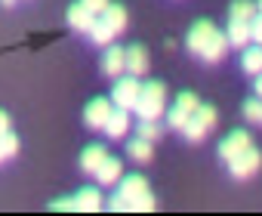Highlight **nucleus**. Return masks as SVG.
Returning <instances> with one entry per match:
<instances>
[{
    "instance_id": "f257e3e1",
    "label": "nucleus",
    "mask_w": 262,
    "mask_h": 216,
    "mask_svg": "<svg viewBox=\"0 0 262 216\" xmlns=\"http://www.w3.org/2000/svg\"><path fill=\"white\" fill-rule=\"evenodd\" d=\"M188 53L198 56L207 65L222 62V56L228 53V37L210 22H194L191 31H188Z\"/></svg>"
},
{
    "instance_id": "f03ea898",
    "label": "nucleus",
    "mask_w": 262,
    "mask_h": 216,
    "mask_svg": "<svg viewBox=\"0 0 262 216\" xmlns=\"http://www.w3.org/2000/svg\"><path fill=\"white\" fill-rule=\"evenodd\" d=\"M117 195H120V198L129 204V210H142V213L155 210V195H151V188H148L145 176H139V173H133V176H123V179H120V188H117Z\"/></svg>"
},
{
    "instance_id": "7ed1b4c3",
    "label": "nucleus",
    "mask_w": 262,
    "mask_h": 216,
    "mask_svg": "<svg viewBox=\"0 0 262 216\" xmlns=\"http://www.w3.org/2000/svg\"><path fill=\"white\" fill-rule=\"evenodd\" d=\"M164 102H167V90H164V83H161V80H148V83L142 87V93H139V102H136L133 112H136L139 118L158 121V118L164 115Z\"/></svg>"
},
{
    "instance_id": "20e7f679",
    "label": "nucleus",
    "mask_w": 262,
    "mask_h": 216,
    "mask_svg": "<svg viewBox=\"0 0 262 216\" xmlns=\"http://www.w3.org/2000/svg\"><path fill=\"white\" fill-rule=\"evenodd\" d=\"M213 127H216V108H213V105H198L194 115H191V118L185 121V127H182V136H185L188 142H201Z\"/></svg>"
},
{
    "instance_id": "39448f33",
    "label": "nucleus",
    "mask_w": 262,
    "mask_h": 216,
    "mask_svg": "<svg viewBox=\"0 0 262 216\" xmlns=\"http://www.w3.org/2000/svg\"><path fill=\"white\" fill-rule=\"evenodd\" d=\"M139 93H142L139 77H136V74H126V77H120V80L114 83V90H111V102H114L117 108H126V112H133L136 102H139Z\"/></svg>"
},
{
    "instance_id": "423d86ee",
    "label": "nucleus",
    "mask_w": 262,
    "mask_h": 216,
    "mask_svg": "<svg viewBox=\"0 0 262 216\" xmlns=\"http://www.w3.org/2000/svg\"><path fill=\"white\" fill-rule=\"evenodd\" d=\"M198 105H201V99H198L194 93H179L176 105L167 112V127H170V130H182L185 121L194 115V108H198Z\"/></svg>"
},
{
    "instance_id": "0eeeda50",
    "label": "nucleus",
    "mask_w": 262,
    "mask_h": 216,
    "mask_svg": "<svg viewBox=\"0 0 262 216\" xmlns=\"http://www.w3.org/2000/svg\"><path fill=\"white\" fill-rule=\"evenodd\" d=\"M111 99H90V105L83 108V124L90 130H105L108 118H111Z\"/></svg>"
},
{
    "instance_id": "6e6552de",
    "label": "nucleus",
    "mask_w": 262,
    "mask_h": 216,
    "mask_svg": "<svg viewBox=\"0 0 262 216\" xmlns=\"http://www.w3.org/2000/svg\"><path fill=\"white\" fill-rule=\"evenodd\" d=\"M228 164H231V176H234V179H250V176L262 167V155L250 145L247 152H241V155H237V158H231Z\"/></svg>"
},
{
    "instance_id": "1a4fd4ad",
    "label": "nucleus",
    "mask_w": 262,
    "mask_h": 216,
    "mask_svg": "<svg viewBox=\"0 0 262 216\" xmlns=\"http://www.w3.org/2000/svg\"><path fill=\"white\" fill-rule=\"evenodd\" d=\"M250 145H253V139H250L247 130H231V133L222 139V145H219V158H222V161H231V158H237L241 152H247Z\"/></svg>"
},
{
    "instance_id": "9d476101",
    "label": "nucleus",
    "mask_w": 262,
    "mask_h": 216,
    "mask_svg": "<svg viewBox=\"0 0 262 216\" xmlns=\"http://www.w3.org/2000/svg\"><path fill=\"white\" fill-rule=\"evenodd\" d=\"M93 176H96L99 185H114V182H120V179H123V164H120V158H111V155H108V158L102 161V167H99Z\"/></svg>"
},
{
    "instance_id": "9b49d317",
    "label": "nucleus",
    "mask_w": 262,
    "mask_h": 216,
    "mask_svg": "<svg viewBox=\"0 0 262 216\" xmlns=\"http://www.w3.org/2000/svg\"><path fill=\"white\" fill-rule=\"evenodd\" d=\"M102 71H105L108 77L123 74V71H126V50H120V47H108L105 56H102Z\"/></svg>"
},
{
    "instance_id": "f8f14e48",
    "label": "nucleus",
    "mask_w": 262,
    "mask_h": 216,
    "mask_svg": "<svg viewBox=\"0 0 262 216\" xmlns=\"http://www.w3.org/2000/svg\"><path fill=\"white\" fill-rule=\"evenodd\" d=\"M129 124H133V121H129V112L114 105V112H111V118H108V124H105V133H108L111 139H123L126 130H129Z\"/></svg>"
},
{
    "instance_id": "ddd939ff",
    "label": "nucleus",
    "mask_w": 262,
    "mask_h": 216,
    "mask_svg": "<svg viewBox=\"0 0 262 216\" xmlns=\"http://www.w3.org/2000/svg\"><path fill=\"white\" fill-rule=\"evenodd\" d=\"M145 71H148V53H145V47H139V44L126 47V74L142 77Z\"/></svg>"
},
{
    "instance_id": "4468645a",
    "label": "nucleus",
    "mask_w": 262,
    "mask_h": 216,
    "mask_svg": "<svg viewBox=\"0 0 262 216\" xmlns=\"http://www.w3.org/2000/svg\"><path fill=\"white\" fill-rule=\"evenodd\" d=\"M86 34H90V40H93V44H99V47H108V44L114 40V28L108 25V19H105V16H96Z\"/></svg>"
},
{
    "instance_id": "2eb2a0df",
    "label": "nucleus",
    "mask_w": 262,
    "mask_h": 216,
    "mask_svg": "<svg viewBox=\"0 0 262 216\" xmlns=\"http://www.w3.org/2000/svg\"><path fill=\"white\" fill-rule=\"evenodd\" d=\"M105 158H108L105 145H86L83 155H80V170H83V173H96V170L102 167Z\"/></svg>"
},
{
    "instance_id": "dca6fc26",
    "label": "nucleus",
    "mask_w": 262,
    "mask_h": 216,
    "mask_svg": "<svg viewBox=\"0 0 262 216\" xmlns=\"http://www.w3.org/2000/svg\"><path fill=\"white\" fill-rule=\"evenodd\" d=\"M102 207V195L99 188H80L74 195V210H83V213H96Z\"/></svg>"
},
{
    "instance_id": "f3484780",
    "label": "nucleus",
    "mask_w": 262,
    "mask_h": 216,
    "mask_svg": "<svg viewBox=\"0 0 262 216\" xmlns=\"http://www.w3.org/2000/svg\"><path fill=\"white\" fill-rule=\"evenodd\" d=\"M93 13L83 7V4H74V7H68V25L74 28V31H90V25H93Z\"/></svg>"
},
{
    "instance_id": "a211bd4d",
    "label": "nucleus",
    "mask_w": 262,
    "mask_h": 216,
    "mask_svg": "<svg viewBox=\"0 0 262 216\" xmlns=\"http://www.w3.org/2000/svg\"><path fill=\"white\" fill-rule=\"evenodd\" d=\"M228 47H247L250 44V22H237V19H228Z\"/></svg>"
},
{
    "instance_id": "6ab92c4d",
    "label": "nucleus",
    "mask_w": 262,
    "mask_h": 216,
    "mask_svg": "<svg viewBox=\"0 0 262 216\" xmlns=\"http://www.w3.org/2000/svg\"><path fill=\"white\" fill-rule=\"evenodd\" d=\"M241 65H244V71L247 74H262V47L256 44V47H247L244 50V56H241Z\"/></svg>"
},
{
    "instance_id": "aec40b11",
    "label": "nucleus",
    "mask_w": 262,
    "mask_h": 216,
    "mask_svg": "<svg viewBox=\"0 0 262 216\" xmlns=\"http://www.w3.org/2000/svg\"><path fill=\"white\" fill-rule=\"evenodd\" d=\"M126 155L133 158V161H139V164H145V161H151V142L142 139V136H136L133 142L126 145Z\"/></svg>"
},
{
    "instance_id": "412c9836",
    "label": "nucleus",
    "mask_w": 262,
    "mask_h": 216,
    "mask_svg": "<svg viewBox=\"0 0 262 216\" xmlns=\"http://www.w3.org/2000/svg\"><path fill=\"white\" fill-rule=\"evenodd\" d=\"M102 16L108 19V25L114 28V34H120V31L126 28V10H123L120 4H108V10H105Z\"/></svg>"
},
{
    "instance_id": "4be33fe9",
    "label": "nucleus",
    "mask_w": 262,
    "mask_h": 216,
    "mask_svg": "<svg viewBox=\"0 0 262 216\" xmlns=\"http://www.w3.org/2000/svg\"><path fill=\"white\" fill-rule=\"evenodd\" d=\"M253 16H256V4H250V0H234L228 10V19H237V22H250Z\"/></svg>"
},
{
    "instance_id": "5701e85b",
    "label": "nucleus",
    "mask_w": 262,
    "mask_h": 216,
    "mask_svg": "<svg viewBox=\"0 0 262 216\" xmlns=\"http://www.w3.org/2000/svg\"><path fill=\"white\" fill-rule=\"evenodd\" d=\"M16 152H19L16 133H4V136H0V164H7L10 158H16Z\"/></svg>"
},
{
    "instance_id": "b1692460",
    "label": "nucleus",
    "mask_w": 262,
    "mask_h": 216,
    "mask_svg": "<svg viewBox=\"0 0 262 216\" xmlns=\"http://www.w3.org/2000/svg\"><path fill=\"white\" fill-rule=\"evenodd\" d=\"M244 118L253 121V124H262V99H259V96L244 102Z\"/></svg>"
},
{
    "instance_id": "393cba45",
    "label": "nucleus",
    "mask_w": 262,
    "mask_h": 216,
    "mask_svg": "<svg viewBox=\"0 0 262 216\" xmlns=\"http://www.w3.org/2000/svg\"><path fill=\"white\" fill-rule=\"evenodd\" d=\"M139 136H142V139H148V142H155V139L161 136V127H158L155 121L142 118V121H139Z\"/></svg>"
},
{
    "instance_id": "a878e982",
    "label": "nucleus",
    "mask_w": 262,
    "mask_h": 216,
    "mask_svg": "<svg viewBox=\"0 0 262 216\" xmlns=\"http://www.w3.org/2000/svg\"><path fill=\"white\" fill-rule=\"evenodd\" d=\"M250 40L262 47V13H256V16L250 19Z\"/></svg>"
},
{
    "instance_id": "bb28decb",
    "label": "nucleus",
    "mask_w": 262,
    "mask_h": 216,
    "mask_svg": "<svg viewBox=\"0 0 262 216\" xmlns=\"http://www.w3.org/2000/svg\"><path fill=\"white\" fill-rule=\"evenodd\" d=\"M80 4H83L93 16H102V13L108 10V0H80Z\"/></svg>"
},
{
    "instance_id": "cd10ccee",
    "label": "nucleus",
    "mask_w": 262,
    "mask_h": 216,
    "mask_svg": "<svg viewBox=\"0 0 262 216\" xmlns=\"http://www.w3.org/2000/svg\"><path fill=\"white\" fill-rule=\"evenodd\" d=\"M108 210H111V213H123V210H129V204H126L120 195H114V198L108 201Z\"/></svg>"
},
{
    "instance_id": "c85d7f7f",
    "label": "nucleus",
    "mask_w": 262,
    "mask_h": 216,
    "mask_svg": "<svg viewBox=\"0 0 262 216\" xmlns=\"http://www.w3.org/2000/svg\"><path fill=\"white\" fill-rule=\"evenodd\" d=\"M53 210H74V198H65V201H53Z\"/></svg>"
},
{
    "instance_id": "c756f323",
    "label": "nucleus",
    "mask_w": 262,
    "mask_h": 216,
    "mask_svg": "<svg viewBox=\"0 0 262 216\" xmlns=\"http://www.w3.org/2000/svg\"><path fill=\"white\" fill-rule=\"evenodd\" d=\"M4 133H10V115L0 112V136H4Z\"/></svg>"
},
{
    "instance_id": "7c9ffc66",
    "label": "nucleus",
    "mask_w": 262,
    "mask_h": 216,
    "mask_svg": "<svg viewBox=\"0 0 262 216\" xmlns=\"http://www.w3.org/2000/svg\"><path fill=\"white\" fill-rule=\"evenodd\" d=\"M253 90H256V96L262 99V74H256V77H253Z\"/></svg>"
},
{
    "instance_id": "2f4dec72",
    "label": "nucleus",
    "mask_w": 262,
    "mask_h": 216,
    "mask_svg": "<svg viewBox=\"0 0 262 216\" xmlns=\"http://www.w3.org/2000/svg\"><path fill=\"white\" fill-rule=\"evenodd\" d=\"M4 4H7V7H13V4H16V0H4Z\"/></svg>"
},
{
    "instance_id": "473e14b6",
    "label": "nucleus",
    "mask_w": 262,
    "mask_h": 216,
    "mask_svg": "<svg viewBox=\"0 0 262 216\" xmlns=\"http://www.w3.org/2000/svg\"><path fill=\"white\" fill-rule=\"evenodd\" d=\"M256 10H259V13H262V0H259V7H256Z\"/></svg>"
}]
</instances>
